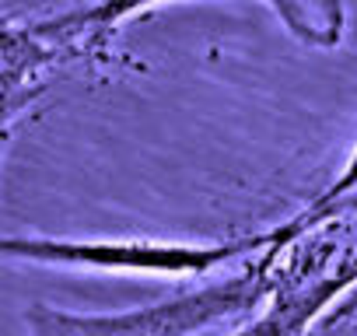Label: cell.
I'll return each mask as SVG.
<instances>
[{"label": "cell", "instance_id": "obj_1", "mask_svg": "<svg viewBox=\"0 0 357 336\" xmlns=\"http://www.w3.org/2000/svg\"><path fill=\"white\" fill-rule=\"evenodd\" d=\"M357 284V211L319 221L270 245V287L231 336H308V326Z\"/></svg>", "mask_w": 357, "mask_h": 336}, {"label": "cell", "instance_id": "obj_2", "mask_svg": "<svg viewBox=\"0 0 357 336\" xmlns=\"http://www.w3.org/2000/svg\"><path fill=\"white\" fill-rule=\"evenodd\" d=\"M270 245L249 256L235 277L214 280L172 301H158L151 308L119 312V315H70L50 305H36L25 315V322L32 336H186L214 322L256 312L263 305L270 287Z\"/></svg>", "mask_w": 357, "mask_h": 336}, {"label": "cell", "instance_id": "obj_3", "mask_svg": "<svg viewBox=\"0 0 357 336\" xmlns=\"http://www.w3.org/2000/svg\"><path fill=\"white\" fill-rule=\"evenodd\" d=\"M273 231L245 235L231 242H158V238H4L0 252L8 259L43 266H77L105 273H154V277H207L218 266L242 263L263 252Z\"/></svg>", "mask_w": 357, "mask_h": 336}, {"label": "cell", "instance_id": "obj_4", "mask_svg": "<svg viewBox=\"0 0 357 336\" xmlns=\"http://www.w3.org/2000/svg\"><path fill=\"white\" fill-rule=\"evenodd\" d=\"M154 4H165V0H95L91 8L70 15V18H60L53 25H43L50 32H56V39H70V36H81L84 39V49H105L116 25L144 8H154Z\"/></svg>", "mask_w": 357, "mask_h": 336}, {"label": "cell", "instance_id": "obj_5", "mask_svg": "<svg viewBox=\"0 0 357 336\" xmlns=\"http://www.w3.org/2000/svg\"><path fill=\"white\" fill-rule=\"evenodd\" d=\"M284 25L312 46H340L343 39V4L340 0H270Z\"/></svg>", "mask_w": 357, "mask_h": 336}, {"label": "cell", "instance_id": "obj_6", "mask_svg": "<svg viewBox=\"0 0 357 336\" xmlns=\"http://www.w3.org/2000/svg\"><path fill=\"white\" fill-rule=\"evenodd\" d=\"M350 193H357V140H354V151H350V158L343 161V172L298 214V217H291L287 224H280V228H273L277 231V238H291V235H298V231H305V228H312V224H319V221H326Z\"/></svg>", "mask_w": 357, "mask_h": 336}]
</instances>
